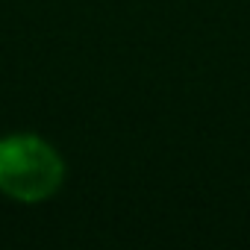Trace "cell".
<instances>
[{"instance_id": "6da1fadb", "label": "cell", "mask_w": 250, "mask_h": 250, "mask_svg": "<svg viewBox=\"0 0 250 250\" xmlns=\"http://www.w3.org/2000/svg\"><path fill=\"white\" fill-rule=\"evenodd\" d=\"M65 183V162L39 136L15 133L0 139V191L18 203H42Z\"/></svg>"}]
</instances>
